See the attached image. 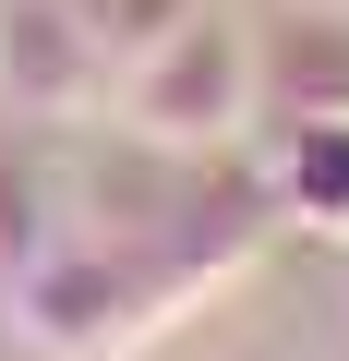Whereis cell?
<instances>
[{"mask_svg": "<svg viewBox=\"0 0 349 361\" xmlns=\"http://www.w3.org/2000/svg\"><path fill=\"white\" fill-rule=\"evenodd\" d=\"M265 205L301 217V229H349V109H325V121H277Z\"/></svg>", "mask_w": 349, "mask_h": 361, "instance_id": "3", "label": "cell"}, {"mask_svg": "<svg viewBox=\"0 0 349 361\" xmlns=\"http://www.w3.org/2000/svg\"><path fill=\"white\" fill-rule=\"evenodd\" d=\"M97 97H121V73L73 25V0H0V109L37 133H73Z\"/></svg>", "mask_w": 349, "mask_h": 361, "instance_id": "2", "label": "cell"}, {"mask_svg": "<svg viewBox=\"0 0 349 361\" xmlns=\"http://www.w3.org/2000/svg\"><path fill=\"white\" fill-rule=\"evenodd\" d=\"M265 109V61H253V25H229V13H193L169 25L133 73H121V121L145 133V145H169V157H217L241 121Z\"/></svg>", "mask_w": 349, "mask_h": 361, "instance_id": "1", "label": "cell"}]
</instances>
